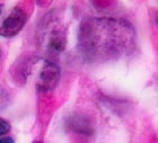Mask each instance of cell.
<instances>
[{"label": "cell", "instance_id": "8", "mask_svg": "<svg viewBox=\"0 0 158 143\" xmlns=\"http://www.w3.org/2000/svg\"><path fill=\"white\" fill-rule=\"evenodd\" d=\"M35 143H42V142H35Z\"/></svg>", "mask_w": 158, "mask_h": 143}, {"label": "cell", "instance_id": "1", "mask_svg": "<svg viewBox=\"0 0 158 143\" xmlns=\"http://www.w3.org/2000/svg\"><path fill=\"white\" fill-rule=\"evenodd\" d=\"M137 46L135 28L123 18L90 17L79 26L78 49L90 62L118 61L132 55Z\"/></svg>", "mask_w": 158, "mask_h": 143}, {"label": "cell", "instance_id": "3", "mask_svg": "<svg viewBox=\"0 0 158 143\" xmlns=\"http://www.w3.org/2000/svg\"><path fill=\"white\" fill-rule=\"evenodd\" d=\"M28 16L23 8L0 3V36L13 37L25 26Z\"/></svg>", "mask_w": 158, "mask_h": 143}, {"label": "cell", "instance_id": "7", "mask_svg": "<svg viewBox=\"0 0 158 143\" xmlns=\"http://www.w3.org/2000/svg\"><path fill=\"white\" fill-rule=\"evenodd\" d=\"M0 143H15L13 137H3L0 139Z\"/></svg>", "mask_w": 158, "mask_h": 143}, {"label": "cell", "instance_id": "2", "mask_svg": "<svg viewBox=\"0 0 158 143\" xmlns=\"http://www.w3.org/2000/svg\"><path fill=\"white\" fill-rule=\"evenodd\" d=\"M41 37L46 50L52 54H60L66 50L67 26L62 18L56 15V11L50 13L44 18Z\"/></svg>", "mask_w": 158, "mask_h": 143}, {"label": "cell", "instance_id": "5", "mask_svg": "<svg viewBox=\"0 0 158 143\" xmlns=\"http://www.w3.org/2000/svg\"><path fill=\"white\" fill-rule=\"evenodd\" d=\"M36 58H30V56H24L23 59H19L18 61H15L13 69H11V75H13L15 81H26L27 77L32 72L33 65L36 64Z\"/></svg>", "mask_w": 158, "mask_h": 143}, {"label": "cell", "instance_id": "4", "mask_svg": "<svg viewBox=\"0 0 158 143\" xmlns=\"http://www.w3.org/2000/svg\"><path fill=\"white\" fill-rule=\"evenodd\" d=\"M60 68L51 61H43L36 80V87L40 91H49L56 87L60 80Z\"/></svg>", "mask_w": 158, "mask_h": 143}, {"label": "cell", "instance_id": "6", "mask_svg": "<svg viewBox=\"0 0 158 143\" xmlns=\"http://www.w3.org/2000/svg\"><path fill=\"white\" fill-rule=\"evenodd\" d=\"M10 129H11V126H10L9 122L0 117V137H3L5 134L9 133Z\"/></svg>", "mask_w": 158, "mask_h": 143}]
</instances>
